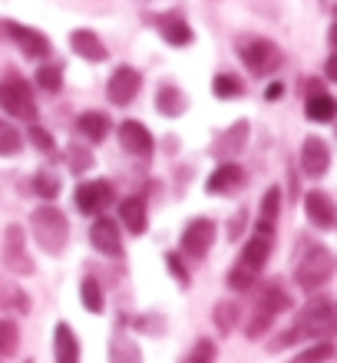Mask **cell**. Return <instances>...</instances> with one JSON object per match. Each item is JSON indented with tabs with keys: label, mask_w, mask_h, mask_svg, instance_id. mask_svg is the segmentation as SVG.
<instances>
[{
	"label": "cell",
	"mask_w": 337,
	"mask_h": 363,
	"mask_svg": "<svg viewBox=\"0 0 337 363\" xmlns=\"http://www.w3.org/2000/svg\"><path fill=\"white\" fill-rule=\"evenodd\" d=\"M30 231H33L37 245L47 255H63V248H67V241H70V221L57 205H40L30 215Z\"/></svg>",
	"instance_id": "obj_1"
},
{
	"label": "cell",
	"mask_w": 337,
	"mask_h": 363,
	"mask_svg": "<svg viewBox=\"0 0 337 363\" xmlns=\"http://www.w3.org/2000/svg\"><path fill=\"white\" fill-rule=\"evenodd\" d=\"M288 307H291V297L281 291V284H268L258 294V301H255V314H251L245 334H248L251 340H258V337L275 324V317H278L281 311H288Z\"/></svg>",
	"instance_id": "obj_2"
},
{
	"label": "cell",
	"mask_w": 337,
	"mask_h": 363,
	"mask_svg": "<svg viewBox=\"0 0 337 363\" xmlns=\"http://www.w3.org/2000/svg\"><path fill=\"white\" fill-rule=\"evenodd\" d=\"M0 109L7 116L37 123V103H33L27 79H20L17 73H7V79H0Z\"/></svg>",
	"instance_id": "obj_3"
},
{
	"label": "cell",
	"mask_w": 337,
	"mask_h": 363,
	"mask_svg": "<svg viewBox=\"0 0 337 363\" xmlns=\"http://www.w3.org/2000/svg\"><path fill=\"white\" fill-rule=\"evenodd\" d=\"M337 271V258L331 255L328 248H311L304 258H301L298 271H294V281H298L304 291H318V287H324L334 277Z\"/></svg>",
	"instance_id": "obj_4"
},
{
	"label": "cell",
	"mask_w": 337,
	"mask_h": 363,
	"mask_svg": "<svg viewBox=\"0 0 337 363\" xmlns=\"http://www.w3.org/2000/svg\"><path fill=\"white\" fill-rule=\"evenodd\" d=\"M241 63L255 73V77H271L275 69L281 67V50L278 43H271L265 37H251L241 43Z\"/></svg>",
	"instance_id": "obj_5"
},
{
	"label": "cell",
	"mask_w": 337,
	"mask_h": 363,
	"mask_svg": "<svg viewBox=\"0 0 337 363\" xmlns=\"http://www.w3.org/2000/svg\"><path fill=\"white\" fill-rule=\"evenodd\" d=\"M271 248H275V225H268V221H258L255 235H251V238L245 241V248H241L238 264H241V268H248V271H255V274H258V271L265 268V264H268Z\"/></svg>",
	"instance_id": "obj_6"
},
{
	"label": "cell",
	"mask_w": 337,
	"mask_h": 363,
	"mask_svg": "<svg viewBox=\"0 0 337 363\" xmlns=\"http://www.w3.org/2000/svg\"><path fill=\"white\" fill-rule=\"evenodd\" d=\"M73 201H77L79 215H99V211L109 208V205L116 201V189L109 185L106 179L79 182V185H77V195H73Z\"/></svg>",
	"instance_id": "obj_7"
},
{
	"label": "cell",
	"mask_w": 337,
	"mask_h": 363,
	"mask_svg": "<svg viewBox=\"0 0 337 363\" xmlns=\"http://www.w3.org/2000/svg\"><path fill=\"white\" fill-rule=\"evenodd\" d=\"M4 264L13 274H33V261L27 255V235L20 225H7L4 231Z\"/></svg>",
	"instance_id": "obj_8"
},
{
	"label": "cell",
	"mask_w": 337,
	"mask_h": 363,
	"mask_svg": "<svg viewBox=\"0 0 337 363\" xmlns=\"http://www.w3.org/2000/svg\"><path fill=\"white\" fill-rule=\"evenodd\" d=\"M0 30L7 33L13 43H17L23 53H27L30 60H43L50 57V40L40 33V30H30V27H20V23H13V20H4L0 23Z\"/></svg>",
	"instance_id": "obj_9"
},
{
	"label": "cell",
	"mask_w": 337,
	"mask_h": 363,
	"mask_svg": "<svg viewBox=\"0 0 337 363\" xmlns=\"http://www.w3.org/2000/svg\"><path fill=\"white\" fill-rule=\"evenodd\" d=\"M215 241V225L209 218H192L182 231V251L189 258H205Z\"/></svg>",
	"instance_id": "obj_10"
},
{
	"label": "cell",
	"mask_w": 337,
	"mask_h": 363,
	"mask_svg": "<svg viewBox=\"0 0 337 363\" xmlns=\"http://www.w3.org/2000/svg\"><path fill=\"white\" fill-rule=\"evenodd\" d=\"M119 143H123V149L133 152L136 159H149L155 149L153 133H149L143 123H136V119H123V123H119Z\"/></svg>",
	"instance_id": "obj_11"
},
{
	"label": "cell",
	"mask_w": 337,
	"mask_h": 363,
	"mask_svg": "<svg viewBox=\"0 0 337 363\" xmlns=\"http://www.w3.org/2000/svg\"><path fill=\"white\" fill-rule=\"evenodd\" d=\"M89 241H93V248H96L99 255H106V258H123V238H119V228H116V221L106 218V215H99V218L93 221Z\"/></svg>",
	"instance_id": "obj_12"
},
{
	"label": "cell",
	"mask_w": 337,
	"mask_h": 363,
	"mask_svg": "<svg viewBox=\"0 0 337 363\" xmlns=\"http://www.w3.org/2000/svg\"><path fill=\"white\" fill-rule=\"evenodd\" d=\"M301 169L311 179H321L331 169V149L321 135H308L304 139V145H301Z\"/></svg>",
	"instance_id": "obj_13"
},
{
	"label": "cell",
	"mask_w": 337,
	"mask_h": 363,
	"mask_svg": "<svg viewBox=\"0 0 337 363\" xmlns=\"http://www.w3.org/2000/svg\"><path fill=\"white\" fill-rule=\"evenodd\" d=\"M139 73H136L133 67H119L113 73V79L106 83V96H109V103L113 106H126V103H133V96L139 93Z\"/></svg>",
	"instance_id": "obj_14"
},
{
	"label": "cell",
	"mask_w": 337,
	"mask_h": 363,
	"mask_svg": "<svg viewBox=\"0 0 337 363\" xmlns=\"http://www.w3.org/2000/svg\"><path fill=\"white\" fill-rule=\"evenodd\" d=\"M304 215H308V221L314 225V228H331L337 221V215H334V201H331V195H324V191H308L304 195Z\"/></svg>",
	"instance_id": "obj_15"
},
{
	"label": "cell",
	"mask_w": 337,
	"mask_h": 363,
	"mask_svg": "<svg viewBox=\"0 0 337 363\" xmlns=\"http://www.w3.org/2000/svg\"><path fill=\"white\" fill-rule=\"evenodd\" d=\"M155 23H159V33H162L165 43H172V47H189L192 43V27H189V20L182 13H162Z\"/></svg>",
	"instance_id": "obj_16"
},
{
	"label": "cell",
	"mask_w": 337,
	"mask_h": 363,
	"mask_svg": "<svg viewBox=\"0 0 337 363\" xmlns=\"http://www.w3.org/2000/svg\"><path fill=\"white\" fill-rule=\"evenodd\" d=\"M70 47L77 50L83 60H89V63H103V60L109 57L106 47H103V40H99L93 30H73V33H70Z\"/></svg>",
	"instance_id": "obj_17"
},
{
	"label": "cell",
	"mask_w": 337,
	"mask_h": 363,
	"mask_svg": "<svg viewBox=\"0 0 337 363\" xmlns=\"http://www.w3.org/2000/svg\"><path fill=\"white\" fill-rule=\"evenodd\" d=\"M155 109L162 116H169V119H175V116H182L189 109V96L175 86V83H162V86L155 89Z\"/></svg>",
	"instance_id": "obj_18"
},
{
	"label": "cell",
	"mask_w": 337,
	"mask_h": 363,
	"mask_svg": "<svg viewBox=\"0 0 337 363\" xmlns=\"http://www.w3.org/2000/svg\"><path fill=\"white\" fill-rule=\"evenodd\" d=\"M245 182V172H241L238 165H231V162H225V165H219L212 175H209V185H205V191L209 195H228V191H235Z\"/></svg>",
	"instance_id": "obj_19"
},
{
	"label": "cell",
	"mask_w": 337,
	"mask_h": 363,
	"mask_svg": "<svg viewBox=\"0 0 337 363\" xmlns=\"http://www.w3.org/2000/svg\"><path fill=\"white\" fill-rule=\"evenodd\" d=\"M119 218H123V225L133 231V235H143L145 225H149V218H145L143 195H129V199L119 201Z\"/></svg>",
	"instance_id": "obj_20"
},
{
	"label": "cell",
	"mask_w": 337,
	"mask_h": 363,
	"mask_svg": "<svg viewBox=\"0 0 337 363\" xmlns=\"http://www.w3.org/2000/svg\"><path fill=\"white\" fill-rule=\"evenodd\" d=\"M53 360L57 363H79V344L67 324H57V330H53Z\"/></svg>",
	"instance_id": "obj_21"
},
{
	"label": "cell",
	"mask_w": 337,
	"mask_h": 363,
	"mask_svg": "<svg viewBox=\"0 0 337 363\" xmlns=\"http://www.w3.org/2000/svg\"><path fill=\"white\" fill-rule=\"evenodd\" d=\"M109 129H113V125H109V116L106 113H83L77 119V133H83L93 145H96V143H106Z\"/></svg>",
	"instance_id": "obj_22"
},
{
	"label": "cell",
	"mask_w": 337,
	"mask_h": 363,
	"mask_svg": "<svg viewBox=\"0 0 337 363\" xmlns=\"http://www.w3.org/2000/svg\"><path fill=\"white\" fill-rule=\"evenodd\" d=\"M304 113H308L311 123H331V119L337 116V99L318 89V93L308 96V103H304Z\"/></svg>",
	"instance_id": "obj_23"
},
{
	"label": "cell",
	"mask_w": 337,
	"mask_h": 363,
	"mask_svg": "<svg viewBox=\"0 0 337 363\" xmlns=\"http://www.w3.org/2000/svg\"><path fill=\"white\" fill-rule=\"evenodd\" d=\"M245 139H248V123L241 119V123H235V125L228 129V133H225L222 139H219L215 152L222 155V159H231V155H235V152L241 149V145H245Z\"/></svg>",
	"instance_id": "obj_24"
},
{
	"label": "cell",
	"mask_w": 337,
	"mask_h": 363,
	"mask_svg": "<svg viewBox=\"0 0 337 363\" xmlns=\"http://www.w3.org/2000/svg\"><path fill=\"white\" fill-rule=\"evenodd\" d=\"M79 301L89 314H103V287H99L96 277H83L79 281Z\"/></svg>",
	"instance_id": "obj_25"
},
{
	"label": "cell",
	"mask_w": 337,
	"mask_h": 363,
	"mask_svg": "<svg viewBox=\"0 0 337 363\" xmlns=\"http://www.w3.org/2000/svg\"><path fill=\"white\" fill-rule=\"evenodd\" d=\"M109 363H143V354H139V347L133 340L116 334V340L109 344Z\"/></svg>",
	"instance_id": "obj_26"
},
{
	"label": "cell",
	"mask_w": 337,
	"mask_h": 363,
	"mask_svg": "<svg viewBox=\"0 0 337 363\" xmlns=\"http://www.w3.org/2000/svg\"><path fill=\"white\" fill-rule=\"evenodd\" d=\"M212 317H215L219 334H231V330H235V320H238V304H235V301H219Z\"/></svg>",
	"instance_id": "obj_27"
},
{
	"label": "cell",
	"mask_w": 337,
	"mask_h": 363,
	"mask_svg": "<svg viewBox=\"0 0 337 363\" xmlns=\"http://www.w3.org/2000/svg\"><path fill=\"white\" fill-rule=\"evenodd\" d=\"M334 357V344L331 340H318V344L304 347L298 357H291V363H328Z\"/></svg>",
	"instance_id": "obj_28"
},
{
	"label": "cell",
	"mask_w": 337,
	"mask_h": 363,
	"mask_svg": "<svg viewBox=\"0 0 337 363\" xmlns=\"http://www.w3.org/2000/svg\"><path fill=\"white\" fill-rule=\"evenodd\" d=\"M33 79H37L40 89H47V93H60V89H63V69L53 67V63H43Z\"/></svg>",
	"instance_id": "obj_29"
},
{
	"label": "cell",
	"mask_w": 337,
	"mask_h": 363,
	"mask_svg": "<svg viewBox=\"0 0 337 363\" xmlns=\"http://www.w3.org/2000/svg\"><path fill=\"white\" fill-rule=\"evenodd\" d=\"M17 344H20L17 324L4 317V320H0V354H4V357H13V354H17Z\"/></svg>",
	"instance_id": "obj_30"
},
{
	"label": "cell",
	"mask_w": 337,
	"mask_h": 363,
	"mask_svg": "<svg viewBox=\"0 0 337 363\" xmlns=\"http://www.w3.org/2000/svg\"><path fill=\"white\" fill-rule=\"evenodd\" d=\"M20 145H23V135H20L13 125L0 123V155H17Z\"/></svg>",
	"instance_id": "obj_31"
},
{
	"label": "cell",
	"mask_w": 337,
	"mask_h": 363,
	"mask_svg": "<svg viewBox=\"0 0 337 363\" xmlns=\"http://www.w3.org/2000/svg\"><path fill=\"white\" fill-rule=\"evenodd\" d=\"M33 191L40 199H57L60 195V179L53 172H37L33 175Z\"/></svg>",
	"instance_id": "obj_32"
},
{
	"label": "cell",
	"mask_w": 337,
	"mask_h": 363,
	"mask_svg": "<svg viewBox=\"0 0 337 363\" xmlns=\"http://www.w3.org/2000/svg\"><path fill=\"white\" fill-rule=\"evenodd\" d=\"M278 211H281V189H268L265 195H261V221L275 225Z\"/></svg>",
	"instance_id": "obj_33"
},
{
	"label": "cell",
	"mask_w": 337,
	"mask_h": 363,
	"mask_svg": "<svg viewBox=\"0 0 337 363\" xmlns=\"http://www.w3.org/2000/svg\"><path fill=\"white\" fill-rule=\"evenodd\" d=\"M212 89H215V96H222V99H231V96H241V93H245V86H241V83L231 77V73L215 77L212 79Z\"/></svg>",
	"instance_id": "obj_34"
},
{
	"label": "cell",
	"mask_w": 337,
	"mask_h": 363,
	"mask_svg": "<svg viewBox=\"0 0 337 363\" xmlns=\"http://www.w3.org/2000/svg\"><path fill=\"white\" fill-rule=\"evenodd\" d=\"M27 135H30V143L37 145L40 152H47V155H53L57 152V143H53V135L43 129V125H37V123H30V129H27Z\"/></svg>",
	"instance_id": "obj_35"
},
{
	"label": "cell",
	"mask_w": 337,
	"mask_h": 363,
	"mask_svg": "<svg viewBox=\"0 0 337 363\" xmlns=\"http://www.w3.org/2000/svg\"><path fill=\"white\" fill-rule=\"evenodd\" d=\"M255 271L248 268H241V264H235V268L228 271V287L231 291H251V284H255Z\"/></svg>",
	"instance_id": "obj_36"
},
{
	"label": "cell",
	"mask_w": 337,
	"mask_h": 363,
	"mask_svg": "<svg viewBox=\"0 0 337 363\" xmlns=\"http://www.w3.org/2000/svg\"><path fill=\"white\" fill-rule=\"evenodd\" d=\"M70 169L77 175L89 172L93 169V155H89V149H79V145H70Z\"/></svg>",
	"instance_id": "obj_37"
},
{
	"label": "cell",
	"mask_w": 337,
	"mask_h": 363,
	"mask_svg": "<svg viewBox=\"0 0 337 363\" xmlns=\"http://www.w3.org/2000/svg\"><path fill=\"white\" fill-rule=\"evenodd\" d=\"M185 363H215V344L212 340H195L192 354L185 357Z\"/></svg>",
	"instance_id": "obj_38"
},
{
	"label": "cell",
	"mask_w": 337,
	"mask_h": 363,
	"mask_svg": "<svg viewBox=\"0 0 337 363\" xmlns=\"http://www.w3.org/2000/svg\"><path fill=\"white\" fill-rule=\"evenodd\" d=\"M165 264H169V274L175 277V284H179V287L192 284V277H189V271L182 268V258H179V255H165Z\"/></svg>",
	"instance_id": "obj_39"
},
{
	"label": "cell",
	"mask_w": 337,
	"mask_h": 363,
	"mask_svg": "<svg viewBox=\"0 0 337 363\" xmlns=\"http://www.w3.org/2000/svg\"><path fill=\"white\" fill-rule=\"evenodd\" d=\"M324 73H328V79H334L337 83V53H331L328 63H324Z\"/></svg>",
	"instance_id": "obj_40"
},
{
	"label": "cell",
	"mask_w": 337,
	"mask_h": 363,
	"mask_svg": "<svg viewBox=\"0 0 337 363\" xmlns=\"http://www.w3.org/2000/svg\"><path fill=\"white\" fill-rule=\"evenodd\" d=\"M281 93H284V86H281V83H271V86H268V93H265V96H268V99H278Z\"/></svg>",
	"instance_id": "obj_41"
},
{
	"label": "cell",
	"mask_w": 337,
	"mask_h": 363,
	"mask_svg": "<svg viewBox=\"0 0 337 363\" xmlns=\"http://www.w3.org/2000/svg\"><path fill=\"white\" fill-rule=\"evenodd\" d=\"M328 40H331V47L337 50V20H334V23H331V33H328Z\"/></svg>",
	"instance_id": "obj_42"
}]
</instances>
